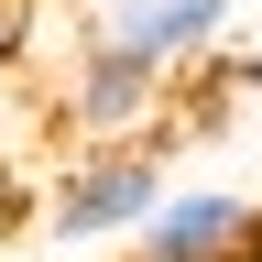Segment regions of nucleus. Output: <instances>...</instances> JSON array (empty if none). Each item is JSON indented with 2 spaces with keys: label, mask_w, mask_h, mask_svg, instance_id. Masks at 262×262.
<instances>
[{
  "label": "nucleus",
  "mask_w": 262,
  "mask_h": 262,
  "mask_svg": "<svg viewBox=\"0 0 262 262\" xmlns=\"http://www.w3.org/2000/svg\"><path fill=\"white\" fill-rule=\"evenodd\" d=\"M164 153H66L55 164V186H44V241L66 251H88V241H142V219L164 208Z\"/></svg>",
  "instance_id": "obj_1"
},
{
  "label": "nucleus",
  "mask_w": 262,
  "mask_h": 262,
  "mask_svg": "<svg viewBox=\"0 0 262 262\" xmlns=\"http://www.w3.org/2000/svg\"><path fill=\"white\" fill-rule=\"evenodd\" d=\"M175 110V77L142 55H110V44H77L66 55V88H55V120L77 153H131L142 131Z\"/></svg>",
  "instance_id": "obj_2"
},
{
  "label": "nucleus",
  "mask_w": 262,
  "mask_h": 262,
  "mask_svg": "<svg viewBox=\"0 0 262 262\" xmlns=\"http://www.w3.org/2000/svg\"><path fill=\"white\" fill-rule=\"evenodd\" d=\"M219 33H229V0H88V44L142 55L164 77L219 66Z\"/></svg>",
  "instance_id": "obj_3"
},
{
  "label": "nucleus",
  "mask_w": 262,
  "mask_h": 262,
  "mask_svg": "<svg viewBox=\"0 0 262 262\" xmlns=\"http://www.w3.org/2000/svg\"><path fill=\"white\" fill-rule=\"evenodd\" d=\"M142 262H262V208L241 186H186L142 219Z\"/></svg>",
  "instance_id": "obj_4"
},
{
  "label": "nucleus",
  "mask_w": 262,
  "mask_h": 262,
  "mask_svg": "<svg viewBox=\"0 0 262 262\" xmlns=\"http://www.w3.org/2000/svg\"><path fill=\"white\" fill-rule=\"evenodd\" d=\"M22 44H33V0H0V66H22Z\"/></svg>",
  "instance_id": "obj_5"
},
{
  "label": "nucleus",
  "mask_w": 262,
  "mask_h": 262,
  "mask_svg": "<svg viewBox=\"0 0 262 262\" xmlns=\"http://www.w3.org/2000/svg\"><path fill=\"white\" fill-rule=\"evenodd\" d=\"M22 208H33V196H22V175H11V164H0V241L22 229Z\"/></svg>",
  "instance_id": "obj_6"
}]
</instances>
